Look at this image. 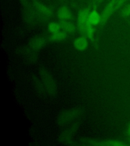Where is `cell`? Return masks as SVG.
I'll use <instances>...</instances> for the list:
<instances>
[{
	"mask_svg": "<svg viewBox=\"0 0 130 146\" xmlns=\"http://www.w3.org/2000/svg\"><path fill=\"white\" fill-rule=\"evenodd\" d=\"M91 12L89 9H83L79 12L78 14L77 22L78 26L82 31L89 24V16Z\"/></svg>",
	"mask_w": 130,
	"mask_h": 146,
	"instance_id": "cell-1",
	"label": "cell"
},
{
	"mask_svg": "<svg viewBox=\"0 0 130 146\" xmlns=\"http://www.w3.org/2000/svg\"><path fill=\"white\" fill-rule=\"evenodd\" d=\"M116 0H111L103 10L101 15L100 23H103L107 21L111 16L115 10H116Z\"/></svg>",
	"mask_w": 130,
	"mask_h": 146,
	"instance_id": "cell-2",
	"label": "cell"
},
{
	"mask_svg": "<svg viewBox=\"0 0 130 146\" xmlns=\"http://www.w3.org/2000/svg\"><path fill=\"white\" fill-rule=\"evenodd\" d=\"M57 16L62 21H68L72 17V12L68 8L63 6L59 8L57 11Z\"/></svg>",
	"mask_w": 130,
	"mask_h": 146,
	"instance_id": "cell-3",
	"label": "cell"
},
{
	"mask_svg": "<svg viewBox=\"0 0 130 146\" xmlns=\"http://www.w3.org/2000/svg\"><path fill=\"white\" fill-rule=\"evenodd\" d=\"M74 45L78 50L84 51L87 47V42L85 38L80 37L76 39L74 42Z\"/></svg>",
	"mask_w": 130,
	"mask_h": 146,
	"instance_id": "cell-4",
	"label": "cell"
},
{
	"mask_svg": "<svg viewBox=\"0 0 130 146\" xmlns=\"http://www.w3.org/2000/svg\"><path fill=\"white\" fill-rule=\"evenodd\" d=\"M59 25L61 26V28L64 32L72 33L75 30V26L73 23L67 21H62L59 23Z\"/></svg>",
	"mask_w": 130,
	"mask_h": 146,
	"instance_id": "cell-5",
	"label": "cell"
},
{
	"mask_svg": "<svg viewBox=\"0 0 130 146\" xmlns=\"http://www.w3.org/2000/svg\"><path fill=\"white\" fill-rule=\"evenodd\" d=\"M101 16L96 10H93L90 13L89 21L93 25H97L100 23Z\"/></svg>",
	"mask_w": 130,
	"mask_h": 146,
	"instance_id": "cell-6",
	"label": "cell"
},
{
	"mask_svg": "<svg viewBox=\"0 0 130 146\" xmlns=\"http://www.w3.org/2000/svg\"><path fill=\"white\" fill-rule=\"evenodd\" d=\"M36 6L37 10L41 13L47 15H50L53 13V10L43 5L37 3Z\"/></svg>",
	"mask_w": 130,
	"mask_h": 146,
	"instance_id": "cell-7",
	"label": "cell"
},
{
	"mask_svg": "<svg viewBox=\"0 0 130 146\" xmlns=\"http://www.w3.org/2000/svg\"><path fill=\"white\" fill-rule=\"evenodd\" d=\"M66 36V32L59 31L55 34H53L51 36V39L53 41H61L65 39Z\"/></svg>",
	"mask_w": 130,
	"mask_h": 146,
	"instance_id": "cell-8",
	"label": "cell"
},
{
	"mask_svg": "<svg viewBox=\"0 0 130 146\" xmlns=\"http://www.w3.org/2000/svg\"><path fill=\"white\" fill-rule=\"evenodd\" d=\"M48 29L50 33H51L52 34H55L59 32L61 28L59 23L55 22H52L48 25Z\"/></svg>",
	"mask_w": 130,
	"mask_h": 146,
	"instance_id": "cell-9",
	"label": "cell"
},
{
	"mask_svg": "<svg viewBox=\"0 0 130 146\" xmlns=\"http://www.w3.org/2000/svg\"><path fill=\"white\" fill-rule=\"evenodd\" d=\"M121 16L123 17L130 16V4L127 5L121 11Z\"/></svg>",
	"mask_w": 130,
	"mask_h": 146,
	"instance_id": "cell-10",
	"label": "cell"
},
{
	"mask_svg": "<svg viewBox=\"0 0 130 146\" xmlns=\"http://www.w3.org/2000/svg\"><path fill=\"white\" fill-rule=\"evenodd\" d=\"M109 145H112V146H126V144H125L123 142L121 141H111L110 142L109 144H108Z\"/></svg>",
	"mask_w": 130,
	"mask_h": 146,
	"instance_id": "cell-11",
	"label": "cell"
},
{
	"mask_svg": "<svg viewBox=\"0 0 130 146\" xmlns=\"http://www.w3.org/2000/svg\"><path fill=\"white\" fill-rule=\"evenodd\" d=\"M116 10L121 6L126 0H116Z\"/></svg>",
	"mask_w": 130,
	"mask_h": 146,
	"instance_id": "cell-12",
	"label": "cell"
},
{
	"mask_svg": "<svg viewBox=\"0 0 130 146\" xmlns=\"http://www.w3.org/2000/svg\"><path fill=\"white\" fill-rule=\"evenodd\" d=\"M128 135H130V126H129V127H128Z\"/></svg>",
	"mask_w": 130,
	"mask_h": 146,
	"instance_id": "cell-13",
	"label": "cell"
},
{
	"mask_svg": "<svg viewBox=\"0 0 130 146\" xmlns=\"http://www.w3.org/2000/svg\"><path fill=\"white\" fill-rule=\"evenodd\" d=\"M99 1H101V0H99Z\"/></svg>",
	"mask_w": 130,
	"mask_h": 146,
	"instance_id": "cell-14",
	"label": "cell"
},
{
	"mask_svg": "<svg viewBox=\"0 0 130 146\" xmlns=\"http://www.w3.org/2000/svg\"></svg>",
	"mask_w": 130,
	"mask_h": 146,
	"instance_id": "cell-15",
	"label": "cell"
}]
</instances>
